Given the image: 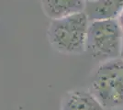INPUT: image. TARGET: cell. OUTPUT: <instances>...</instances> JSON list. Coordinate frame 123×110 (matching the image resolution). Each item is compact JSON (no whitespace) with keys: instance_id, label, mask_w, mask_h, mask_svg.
I'll list each match as a JSON object with an SVG mask.
<instances>
[{"instance_id":"6da1fadb","label":"cell","mask_w":123,"mask_h":110,"mask_svg":"<svg viewBox=\"0 0 123 110\" xmlns=\"http://www.w3.org/2000/svg\"><path fill=\"white\" fill-rule=\"evenodd\" d=\"M89 22L86 12L51 20L47 29L48 41L53 50L62 54L77 55L86 52Z\"/></svg>"},{"instance_id":"7a4b0ae2","label":"cell","mask_w":123,"mask_h":110,"mask_svg":"<svg viewBox=\"0 0 123 110\" xmlns=\"http://www.w3.org/2000/svg\"><path fill=\"white\" fill-rule=\"evenodd\" d=\"M89 91L106 110L123 107V61L120 58L100 63L89 82Z\"/></svg>"},{"instance_id":"3957f363","label":"cell","mask_w":123,"mask_h":110,"mask_svg":"<svg viewBox=\"0 0 123 110\" xmlns=\"http://www.w3.org/2000/svg\"><path fill=\"white\" fill-rule=\"evenodd\" d=\"M123 32L116 18L96 19L89 22L86 52L102 63L119 58Z\"/></svg>"},{"instance_id":"277c9868","label":"cell","mask_w":123,"mask_h":110,"mask_svg":"<svg viewBox=\"0 0 123 110\" xmlns=\"http://www.w3.org/2000/svg\"><path fill=\"white\" fill-rule=\"evenodd\" d=\"M60 110H106L89 89L68 91L61 101Z\"/></svg>"},{"instance_id":"5b68a950","label":"cell","mask_w":123,"mask_h":110,"mask_svg":"<svg viewBox=\"0 0 123 110\" xmlns=\"http://www.w3.org/2000/svg\"><path fill=\"white\" fill-rule=\"evenodd\" d=\"M41 9L51 20L85 12L86 0H41Z\"/></svg>"},{"instance_id":"8992f818","label":"cell","mask_w":123,"mask_h":110,"mask_svg":"<svg viewBox=\"0 0 123 110\" xmlns=\"http://www.w3.org/2000/svg\"><path fill=\"white\" fill-rule=\"evenodd\" d=\"M123 9V0H96L86 3V10L89 20L114 19Z\"/></svg>"},{"instance_id":"52a82bcc","label":"cell","mask_w":123,"mask_h":110,"mask_svg":"<svg viewBox=\"0 0 123 110\" xmlns=\"http://www.w3.org/2000/svg\"><path fill=\"white\" fill-rule=\"evenodd\" d=\"M116 19L118 21V25H119V27H120V29H121V30H122V32H123V9H122V11L119 13V15H118V17H117Z\"/></svg>"},{"instance_id":"ba28073f","label":"cell","mask_w":123,"mask_h":110,"mask_svg":"<svg viewBox=\"0 0 123 110\" xmlns=\"http://www.w3.org/2000/svg\"><path fill=\"white\" fill-rule=\"evenodd\" d=\"M119 58L123 61V37H122V41H121V48H120V54H119Z\"/></svg>"},{"instance_id":"9c48e42d","label":"cell","mask_w":123,"mask_h":110,"mask_svg":"<svg viewBox=\"0 0 123 110\" xmlns=\"http://www.w3.org/2000/svg\"><path fill=\"white\" fill-rule=\"evenodd\" d=\"M86 3H88V2H93V1H96V0H86Z\"/></svg>"},{"instance_id":"30bf717a","label":"cell","mask_w":123,"mask_h":110,"mask_svg":"<svg viewBox=\"0 0 123 110\" xmlns=\"http://www.w3.org/2000/svg\"><path fill=\"white\" fill-rule=\"evenodd\" d=\"M114 110H120V109H114Z\"/></svg>"}]
</instances>
